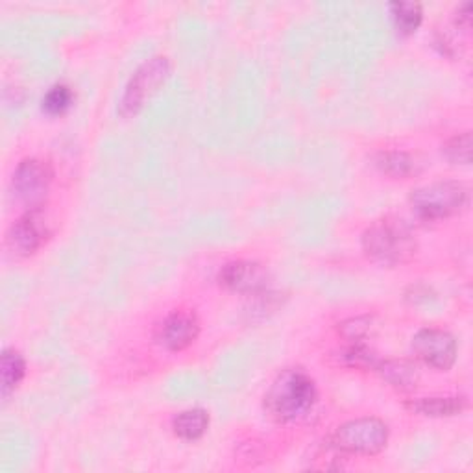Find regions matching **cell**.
<instances>
[{"label": "cell", "instance_id": "cell-1", "mask_svg": "<svg viewBox=\"0 0 473 473\" xmlns=\"http://www.w3.org/2000/svg\"><path fill=\"white\" fill-rule=\"evenodd\" d=\"M317 403V386L300 368H287L275 377L264 396L266 413L278 422H296Z\"/></svg>", "mask_w": 473, "mask_h": 473}, {"label": "cell", "instance_id": "cell-2", "mask_svg": "<svg viewBox=\"0 0 473 473\" xmlns=\"http://www.w3.org/2000/svg\"><path fill=\"white\" fill-rule=\"evenodd\" d=\"M361 243L365 254L383 266L409 263L418 250L411 227L398 218H381L370 224L363 233Z\"/></svg>", "mask_w": 473, "mask_h": 473}, {"label": "cell", "instance_id": "cell-3", "mask_svg": "<svg viewBox=\"0 0 473 473\" xmlns=\"http://www.w3.org/2000/svg\"><path fill=\"white\" fill-rule=\"evenodd\" d=\"M409 202L420 220L435 222L459 213L466 206L468 189L460 181H435L414 189Z\"/></svg>", "mask_w": 473, "mask_h": 473}, {"label": "cell", "instance_id": "cell-4", "mask_svg": "<svg viewBox=\"0 0 473 473\" xmlns=\"http://www.w3.org/2000/svg\"><path fill=\"white\" fill-rule=\"evenodd\" d=\"M169 76L171 61L167 56H152L150 60L143 61L130 76L121 102H118V113H121V116H135L169 80Z\"/></svg>", "mask_w": 473, "mask_h": 473}, {"label": "cell", "instance_id": "cell-5", "mask_svg": "<svg viewBox=\"0 0 473 473\" xmlns=\"http://www.w3.org/2000/svg\"><path fill=\"white\" fill-rule=\"evenodd\" d=\"M388 425L379 418H357L342 423L331 437V446L349 455H377L388 444Z\"/></svg>", "mask_w": 473, "mask_h": 473}, {"label": "cell", "instance_id": "cell-6", "mask_svg": "<svg viewBox=\"0 0 473 473\" xmlns=\"http://www.w3.org/2000/svg\"><path fill=\"white\" fill-rule=\"evenodd\" d=\"M54 180V171L49 162L39 160V157H26L23 160L12 178V189L24 206L42 208L45 196Z\"/></svg>", "mask_w": 473, "mask_h": 473}, {"label": "cell", "instance_id": "cell-7", "mask_svg": "<svg viewBox=\"0 0 473 473\" xmlns=\"http://www.w3.org/2000/svg\"><path fill=\"white\" fill-rule=\"evenodd\" d=\"M42 208H30L8 229L6 245L15 255L28 257L49 241L52 229Z\"/></svg>", "mask_w": 473, "mask_h": 473}, {"label": "cell", "instance_id": "cell-8", "mask_svg": "<svg viewBox=\"0 0 473 473\" xmlns=\"http://www.w3.org/2000/svg\"><path fill=\"white\" fill-rule=\"evenodd\" d=\"M413 351L427 366L446 372L457 361V340L444 329L423 328L413 337Z\"/></svg>", "mask_w": 473, "mask_h": 473}, {"label": "cell", "instance_id": "cell-9", "mask_svg": "<svg viewBox=\"0 0 473 473\" xmlns=\"http://www.w3.org/2000/svg\"><path fill=\"white\" fill-rule=\"evenodd\" d=\"M268 270L257 261H231L222 266L218 282L227 291L255 296L268 291Z\"/></svg>", "mask_w": 473, "mask_h": 473}, {"label": "cell", "instance_id": "cell-10", "mask_svg": "<svg viewBox=\"0 0 473 473\" xmlns=\"http://www.w3.org/2000/svg\"><path fill=\"white\" fill-rule=\"evenodd\" d=\"M200 333V322L194 312L174 311L157 326L155 339L171 351H181L189 348Z\"/></svg>", "mask_w": 473, "mask_h": 473}, {"label": "cell", "instance_id": "cell-11", "mask_svg": "<svg viewBox=\"0 0 473 473\" xmlns=\"http://www.w3.org/2000/svg\"><path fill=\"white\" fill-rule=\"evenodd\" d=\"M376 370L388 385L400 390H413L420 381L418 366L407 359L379 361Z\"/></svg>", "mask_w": 473, "mask_h": 473}, {"label": "cell", "instance_id": "cell-12", "mask_svg": "<svg viewBox=\"0 0 473 473\" xmlns=\"http://www.w3.org/2000/svg\"><path fill=\"white\" fill-rule=\"evenodd\" d=\"M407 409L414 414L429 416V418H448L457 416L466 409V400L460 396L450 398H422L407 403Z\"/></svg>", "mask_w": 473, "mask_h": 473}, {"label": "cell", "instance_id": "cell-13", "mask_svg": "<svg viewBox=\"0 0 473 473\" xmlns=\"http://www.w3.org/2000/svg\"><path fill=\"white\" fill-rule=\"evenodd\" d=\"M209 427V414L204 409H187L174 416L172 429L174 435L181 441L194 442L206 435Z\"/></svg>", "mask_w": 473, "mask_h": 473}, {"label": "cell", "instance_id": "cell-14", "mask_svg": "<svg viewBox=\"0 0 473 473\" xmlns=\"http://www.w3.org/2000/svg\"><path fill=\"white\" fill-rule=\"evenodd\" d=\"M374 165L383 172L392 178H409L416 174V160L402 150H383L374 155Z\"/></svg>", "mask_w": 473, "mask_h": 473}, {"label": "cell", "instance_id": "cell-15", "mask_svg": "<svg viewBox=\"0 0 473 473\" xmlns=\"http://www.w3.org/2000/svg\"><path fill=\"white\" fill-rule=\"evenodd\" d=\"M26 374V363L23 355L14 349L6 348L0 357V376H3V398L8 400L10 394L15 392V388L21 385Z\"/></svg>", "mask_w": 473, "mask_h": 473}, {"label": "cell", "instance_id": "cell-16", "mask_svg": "<svg viewBox=\"0 0 473 473\" xmlns=\"http://www.w3.org/2000/svg\"><path fill=\"white\" fill-rule=\"evenodd\" d=\"M388 10H390L392 21H394V24H396L400 33L409 35V33H414L420 28L422 19H423L422 5L402 3V0H400V3H390Z\"/></svg>", "mask_w": 473, "mask_h": 473}, {"label": "cell", "instance_id": "cell-17", "mask_svg": "<svg viewBox=\"0 0 473 473\" xmlns=\"http://www.w3.org/2000/svg\"><path fill=\"white\" fill-rule=\"evenodd\" d=\"M442 153L446 160L455 165H469L471 163V134H457L448 139L442 146Z\"/></svg>", "mask_w": 473, "mask_h": 473}, {"label": "cell", "instance_id": "cell-18", "mask_svg": "<svg viewBox=\"0 0 473 473\" xmlns=\"http://www.w3.org/2000/svg\"><path fill=\"white\" fill-rule=\"evenodd\" d=\"M342 361L351 366V368H357V370H376V366L379 365V359L376 357V353L366 348L361 342H353L344 353H342Z\"/></svg>", "mask_w": 473, "mask_h": 473}, {"label": "cell", "instance_id": "cell-19", "mask_svg": "<svg viewBox=\"0 0 473 473\" xmlns=\"http://www.w3.org/2000/svg\"><path fill=\"white\" fill-rule=\"evenodd\" d=\"M72 91L67 86H54L43 98V109L49 115H61L72 104Z\"/></svg>", "mask_w": 473, "mask_h": 473}, {"label": "cell", "instance_id": "cell-20", "mask_svg": "<svg viewBox=\"0 0 473 473\" xmlns=\"http://www.w3.org/2000/svg\"><path fill=\"white\" fill-rule=\"evenodd\" d=\"M370 324H372V319L368 317H357V319H349L346 322H342L340 326V331L342 335L351 340V342H361L366 333L370 331Z\"/></svg>", "mask_w": 473, "mask_h": 473}, {"label": "cell", "instance_id": "cell-21", "mask_svg": "<svg viewBox=\"0 0 473 473\" xmlns=\"http://www.w3.org/2000/svg\"><path fill=\"white\" fill-rule=\"evenodd\" d=\"M405 298L411 303H423V301H429L432 298V291H431V287H427L423 283H418V285H413V287L407 289Z\"/></svg>", "mask_w": 473, "mask_h": 473}, {"label": "cell", "instance_id": "cell-22", "mask_svg": "<svg viewBox=\"0 0 473 473\" xmlns=\"http://www.w3.org/2000/svg\"><path fill=\"white\" fill-rule=\"evenodd\" d=\"M469 23H471V3H464L457 10V24L469 28Z\"/></svg>", "mask_w": 473, "mask_h": 473}]
</instances>
